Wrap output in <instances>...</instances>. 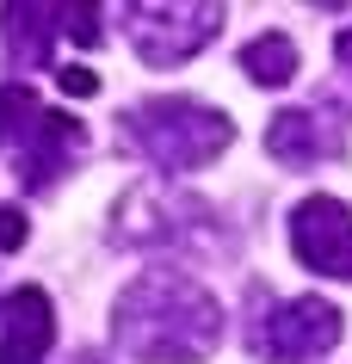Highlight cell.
Here are the masks:
<instances>
[{"instance_id": "obj_1", "label": "cell", "mask_w": 352, "mask_h": 364, "mask_svg": "<svg viewBox=\"0 0 352 364\" xmlns=\"http://www.w3.org/2000/svg\"><path fill=\"white\" fill-rule=\"evenodd\" d=\"M112 340L137 364H204L223 346V303L192 272H137L112 303Z\"/></svg>"}, {"instance_id": "obj_2", "label": "cell", "mask_w": 352, "mask_h": 364, "mask_svg": "<svg viewBox=\"0 0 352 364\" xmlns=\"http://www.w3.org/2000/svg\"><path fill=\"white\" fill-rule=\"evenodd\" d=\"M117 124H124V136L137 142L142 161L161 167L167 179H174V173H198V167H210V161H223V149L235 142L229 112H216V105H204V99H186V93L137 99Z\"/></svg>"}, {"instance_id": "obj_3", "label": "cell", "mask_w": 352, "mask_h": 364, "mask_svg": "<svg viewBox=\"0 0 352 364\" xmlns=\"http://www.w3.org/2000/svg\"><path fill=\"white\" fill-rule=\"evenodd\" d=\"M0 154L13 161L25 192L43 198L87 154V130H80V117L43 105L25 80H0Z\"/></svg>"}, {"instance_id": "obj_4", "label": "cell", "mask_w": 352, "mask_h": 364, "mask_svg": "<svg viewBox=\"0 0 352 364\" xmlns=\"http://www.w3.org/2000/svg\"><path fill=\"white\" fill-rule=\"evenodd\" d=\"M112 247L130 253H216L223 247V223L204 198L174 192V179H149V186H130L117 198L112 216Z\"/></svg>"}, {"instance_id": "obj_5", "label": "cell", "mask_w": 352, "mask_h": 364, "mask_svg": "<svg viewBox=\"0 0 352 364\" xmlns=\"http://www.w3.org/2000/svg\"><path fill=\"white\" fill-rule=\"evenodd\" d=\"M340 333H346V321L328 296H284V303L254 296L247 346L260 364H315L340 346Z\"/></svg>"}, {"instance_id": "obj_6", "label": "cell", "mask_w": 352, "mask_h": 364, "mask_svg": "<svg viewBox=\"0 0 352 364\" xmlns=\"http://www.w3.org/2000/svg\"><path fill=\"white\" fill-rule=\"evenodd\" d=\"M223 25H229V13H223L216 0H137V6H124L130 50H137L149 68L192 62Z\"/></svg>"}, {"instance_id": "obj_7", "label": "cell", "mask_w": 352, "mask_h": 364, "mask_svg": "<svg viewBox=\"0 0 352 364\" xmlns=\"http://www.w3.org/2000/svg\"><path fill=\"white\" fill-rule=\"evenodd\" d=\"M0 38H6V56L19 68H50L56 62V38L75 43H99V6H38V0H13L0 6Z\"/></svg>"}, {"instance_id": "obj_8", "label": "cell", "mask_w": 352, "mask_h": 364, "mask_svg": "<svg viewBox=\"0 0 352 364\" xmlns=\"http://www.w3.org/2000/svg\"><path fill=\"white\" fill-rule=\"evenodd\" d=\"M266 154H272L278 167H321V161H340L346 154V112L340 105H291V112H278L266 124Z\"/></svg>"}, {"instance_id": "obj_9", "label": "cell", "mask_w": 352, "mask_h": 364, "mask_svg": "<svg viewBox=\"0 0 352 364\" xmlns=\"http://www.w3.org/2000/svg\"><path fill=\"white\" fill-rule=\"evenodd\" d=\"M291 253L309 272H321V278L352 284V210L328 192L303 198L291 210Z\"/></svg>"}, {"instance_id": "obj_10", "label": "cell", "mask_w": 352, "mask_h": 364, "mask_svg": "<svg viewBox=\"0 0 352 364\" xmlns=\"http://www.w3.org/2000/svg\"><path fill=\"white\" fill-rule=\"evenodd\" d=\"M56 346V309L38 284L0 290V364H43Z\"/></svg>"}, {"instance_id": "obj_11", "label": "cell", "mask_w": 352, "mask_h": 364, "mask_svg": "<svg viewBox=\"0 0 352 364\" xmlns=\"http://www.w3.org/2000/svg\"><path fill=\"white\" fill-rule=\"evenodd\" d=\"M241 75L254 87H291L297 80V43L284 31H260L254 43H241Z\"/></svg>"}, {"instance_id": "obj_12", "label": "cell", "mask_w": 352, "mask_h": 364, "mask_svg": "<svg viewBox=\"0 0 352 364\" xmlns=\"http://www.w3.org/2000/svg\"><path fill=\"white\" fill-rule=\"evenodd\" d=\"M25 235H31V223H25L19 204H0V253H19Z\"/></svg>"}, {"instance_id": "obj_13", "label": "cell", "mask_w": 352, "mask_h": 364, "mask_svg": "<svg viewBox=\"0 0 352 364\" xmlns=\"http://www.w3.org/2000/svg\"><path fill=\"white\" fill-rule=\"evenodd\" d=\"M56 87H62V93H75V99H93V93H99V75H93V68L62 62V68H56Z\"/></svg>"}, {"instance_id": "obj_14", "label": "cell", "mask_w": 352, "mask_h": 364, "mask_svg": "<svg viewBox=\"0 0 352 364\" xmlns=\"http://www.w3.org/2000/svg\"><path fill=\"white\" fill-rule=\"evenodd\" d=\"M334 56H340V68H346V75H352V25H346V31H340V38H334Z\"/></svg>"}, {"instance_id": "obj_15", "label": "cell", "mask_w": 352, "mask_h": 364, "mask_svg": "<svg viewBox=\"0 0 352 364\" xmlns=\"http://www.w3.org/2000/svg\"><path fill=\"white\" fill-rule=\"evenodd\" d=\"M75 364H99V358H75Z\"/></svg>"}]
</instances>
